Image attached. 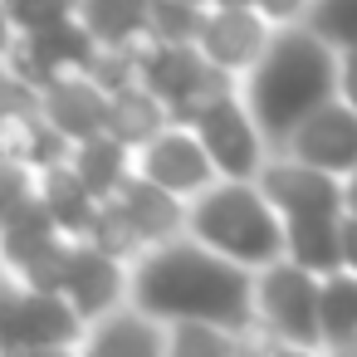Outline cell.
<instances>
[{
	"label": "cell",
	"mask_w": 357,
	"mask_h": 357,
	"mask_svg": "<svg viewBox=\"0 0 357 357\" xmlns=\"http://www.w3.org/2000/svg\"><path fill=\"white\" fill-rule=\"evenodd\" d=\"M10 45H15V20L6 10V0H0V54H10Z\"/></svg>",
	"instance_id": "cell-32"
},
{
	"label": "cell",
	"mask_w": 357,
	"mask_h": 357,
	"mask_svg": "<svg viewBox=\"0 0 357 357\" xmlns=\"http://www.w3.org/2000/svg\"><path fill=\"white\" fill-rule=\"evenodd\" d=\"M162 128H172V103H167L157 89H147L142 79L108 93V132H113L118 142H128L132 152L147 147Z\"/></svg>",
	"instance_id": "cell-13"
},
{
	"label": "cell",
	"mask_w": 357,
	"mask_h": 357,
	"mask_svg": "<svg viewBox=\"0 0 357 357\" xmlns=\"http://www.w3.org/2000/svg\"><path fill=\"white\" fill-rule=\"evenodd\" d=\"M84 0H6V10L15 20V30H45V25H59V20H74Z\"/></svg>",
	"instance_id": "cell-27"
},
{
	"label": "cell",
	"mask_w": 357,
	"mask_h": 357,
	"mask_svg": "<svg viewBox=\"0 0 357 357\" xmlns=\"http://www.w3.org/2000/svg\"><path fill=\"white\" fill-rule=\"evenodd\" d=\"M79 20L98 35V45H137L152 30V0H84Z\"/></svg>",
	"instance_id": "cell-20"
},
{
	"label": "cell",
	"mask_w": 357,
	"mask_h": 357,
	"mask_svg": "<svg viewBox=\"0 0 357 357\" xmlns=\"http://www.w3.org/2000/svg\"><path fill=\"white\" fill-rule=\"evenodd\" d=\"M342 269L357 274V215L342 211Z\"/></svg>",
	"instance_id": "cell-31"
},
{
	"label": "cell",
	"mask_w": 357,
	"mask_h": 357,
	"mask_svg": "<svg viewBox=\"0 0 357 357\" xmlns=\"http://www.w3.org/2000/svg\"><path fill=\"white\" fill-rule=\"evenodd\" d=\"M0 59H6V54H0ZM0 79H6V64H0Z\"/></svg>",
	"instance_id": "cell-35"
},
{
	"label": "cell",
	"mask_w": 357,
	"mask_h": 357,
	"mask_svg": "<svg viewBox=\"0 0 357 357\" xmlns=\"http://www.w3.org/2000/svg\"><path fill=\"white\" fill-rule=\"evenodd\" d=\"M84 240H93L98 250H108V255H118V259H142L147 245H152V235L142 230V220H137L128 206H118V201H103V206H98L93 230H89Z\"/></svg>",
	"instance_id": "cell-21"
},
{
	"label": "cell",
	"mask_w": 357,
	"mask_h": 357,
	"mask_svg": "<svg viewBox=\"0 0 357 357\" xmlns=\"http://www.w3.org/2000/svg\"><path fill=\"white\" fill-rule=\"evenodd\" d=\"M54 240H64V225L54 220V211L45 206V196H25L15 206V215L0 225V259H6L10 269H25L40 250H50Z\"/></svg>",
	"instance_id": "cell-17"
},
{
	"label": "cell",
	"mask_w": 357,
	"mask_h": 357,
	"mask_svg": "<svg viewBox=\"0 0 357 357\" xmlns=\"http://www.w3.org/2000/svg\"><path fill=\"white\" fill-rule=\"evenodd\" d=\"M132 303L157 318H211L245 333L255 308V274L250 264L211 250L206 240H162L132 264Z\"/></svg>",
	"instance_id": "cell-1"
},
{
	"label": "cell",
	"mask_w": 357,
	"mask_h": 357,
	"mask_svg": "<svg viewBox=\"0 0 357 357\" xmlns=\"http://www.w3.org/2000/svg\"><path fill=\"white\" fill-rule=\"evenodd\" d=\"M35 191L45 196V206L54 211V220L64 225V235H89L93 230V215H98V196L89 191V181L74 172V162L64 157V162H50V167H40L35 172Z\"/></svg>",
	"instance_id": "cell-14"
},
{
	"label": "cell",
	"mask_w": 357,
	"mask_h": 357,
	"mask_svg": "<svg viewBox=\"0 0 357 357\" xmlns=\"http://www.w3.org/2000/svg\"><path fill=\"white\" fill-rule=\"evenodd\" d=\"M201 6H211V0H201Z\"/></svg>",
	"instance_id": "cell-36"
},
{
	"label": "cell",
	"mask_w": 357,
	"mask_h": 357,
	"mask_svg": "<svg viewBox=\"0 0 357 357\" xmlns=\"http://www.w3.org/2000/svg\"><path fill=\"white\" fill-rule=\"evenodd\" d=\"M211 6H255V0H211Z\"/></svg>",
	"instance_id": "cell-34"
},
{
	"label": "cell",
	"mask_w": 357,
	"mask_h": 357,
	"mask_svg": "<svg viewBox=\"0 0 357 357\" xmlns=\"http://www.w3.org/2000/svg\"><path fill=\"white\" fill-rule=\"evenodd\" d=\"M269 40H274V30L255 6H215V10H206V25H201L196 45L215 69L250 74L259 64V54L269 50Z\"/></svg>",
	"instance_id": "cell-10"
},
{
	"label": "cell",
	"mask_w": 357,
	"mask_h": 357,
	"mask_svg": "<svg viewBox=\"0 0 357 357\" xmlns=\"http://www.w3.org/2000/svg\"><path fill=\"white\" fill-rule=\"evenodd\" d=\"M337 93L357 108V45L352 50H337Z\"/></svg>",
	"instance_id": "cell-30"
},
{
	"label": "cell",
	"mask_w": 357,
	"mask_h": 357,
	"mask_svg": "<svg viewBox=\"0 0 357 357\" xmlns=\"http://www.w3.org/2000/svg\"><path fill=\"white\" fill-rule=\"evenodd\" d=\"M255 308L284 342L318 347L323 342V274L298 259H274L255 274Z\"/></svg>",
	"instance_id": "cell-4"
},
{
	"label": "cell",
	"mask_w": 357,
	"mask_h": 357,
	"mask_svg": "<svg viewBox=\"0 0 357 357\" xmlns=\"http://www.w3.org/2000/svg\"><path fill=\"white\" fill-rule=\"evenodd\" d=\"M255 181L279 206V215H342L347 211L342 176H333L323 167H308L289 152H284V162H264V172Z\"/></svg>",
	"instance_id": "cell-9"
},
{
	"label": "cell",
	"mask_w": 357,
	"mask_h": 357,
	"mask_svg": "<svg viewBox=\"0 0 357 357\" xmlns=\"http://www.w3.org/2000/svg\"><path fill=\"white\" fill-rule=\"evenodd\" d=\"M323 342L328 347L357 342V274L352 269L323 274Z\"/></svg>",
	"instance_id": "cell-22"
},
{
	"label": "cell",
	"mask_w": 357,
	"mask_h": 357,
	"mask_svg": "<svg viewBox=\"0 0 357 357\" xmlns=\"http://www.w3.org/2000/svg\"><path fill=\"white\" fill-rule=\"evenodd\" d=\"M128 152H132V147L118 142V137L103 128V132L74 142V147H69V162H74V172L89 181V191H93L98 201H108V196L118 191V181L132 172V167H128Z\"/></svg>",
	"instance_id": "cell-19"
},
{
	"label": "cell",
	"mask_w": 357,
	"mask_h": 357,
	"mask_svg": "<svg viewBox=\"0 0 357 357\" xmlns=\"http://www.w3.org/2000/svg\"><path fill=\"white\" fill-rule=\"evenodd\" d=\"M235 328L211 323V318H172V352H230Z\"/></svg>",
	"instance_id": "cell-25"
},
{
	"label": "cell",
	"mask_w": 357,
	"mask_h": 357,
	"mask_svg": "<svg viewBox=\"0 0 357 357\" xmlns=\"http://www.w3.org/2000/svg\"><path fill=\"white\" fill-rule=\"evenodd\" d=\"M35 196V167L15 162V157H0V225L15 215V206Z\"/></svg>",
	"instance_id": "cell-28"
},
{
	"label": "cell",
	"mask_w": 357,
	"mask_h": 357,
	"mask_svg": "<svg viewBox=\"0 0 357 357\" xmlns=\"http://www.w3.org/2000/svg\"><path fill=\"white\" fill-rule=\"evenodd\" d=\"M303 25L318 30L333 50H352L357 45V0H313Z\"/></svg>",
	"instance_id": "cell-24"
},
{
	"label": "cell",
	"mask_w": 357,
	"mask_h": 357,
	"mask_svg": "<svg viewBox=\"0 0 357 357\" xmlns=\"http://www.w3.org/2000/svg\"><path fill=\"white\" fill-rule=\"evenodd\" d=\"M289 157L308 162V167H323L333 176H347L357 167V108L337 93L328 98L323 108H313L284 142Z\"/></svg>",
	"instance_id": "cell-8"
},
{
	"label": "cell",
	"mask_w": 357,
	"mask_h": 357,
	"mask_svg": "<svg viewBox=\"0 0 357 357\" xmlns=\"http://www.w3.org/2000/svg\"><path fill=\"white\" fill-rule=\"evenodd\" d=\"M196 137L206 142V152H211V162L220 167V176H235V181H255L259 172H264V132H259V123H255V113H250V103H240V98H215L196 123Z\"/></svg>",
	"instance_id": "cell-6"
},
{
	"label": "cell",
	"mask_w": 357,
	"mask_h": 357,
	"mask_svg": "<svg viewBox=\"0 0 357 357\" xmlns=\"http://www.w3.org/2000/svg\"><path fill=\"white\" fill-rule=\"evenodd\" d=\"M0 264H6V259H0Z\"/></svg>",
	"instance_id": "cell-37"
},
{
	"label": "cell",
	"mask_w": 357,
	"mask_h": 357,
	"mask_svg": "<svg viewBox=\"0 0 357 357\" xmlns=\"http://www.w3.org/2000/svg\"><path fill=\"white\" fill-rule=\"evenodd\" d=\"M284 255L313 274L342 269V215H284Z\"/></svg>",
	"instance_id": "cell-18"
},
{
	"label": "cell",
	"mask_w": 357,
	"mask_h": 357,
	"mask_svg": "<svg viewBox=\"0 0 357 357\" xmlns=\"http://www.w3.org/2000/svg\"><path fill=\"white\" fill-rule=\"evenodd\" d=\"M40 108L69 142H84V137L108 128V89L93 74H69V79L50 84L40 93Z\"/></svg>",
	"instance_id": "cell-12"
},
{
	"label": "cell",
	"mask_w": 357,
	"mask_h": 357,
	"mask_svg": "<svg viewBox=\"0 0 357 357\" xmlns=\"http://www.w3.org/2000/svg\"><path fill=\"white\" fill-rule=\"evenodd\" d=\"M313 0H255V10L269 20V25H294L298 15H308Z\"/></svg>",
	"instance_id": "cell-29"
},
{
	"label": "cell",
	"mask_w": 357,
	"mask_h": 357,
	"mask_svg": "<svg viewBox=\"0 0 357 357\" xmlns=\"http://www.w3.org/2000/svg\"><path fill=\"white\" fill-rule=\"evenodd\" d=\"M186 235L206 240L211 250H220L250 269L284 259V215L259 191V181L220 176L215 186H206L186 211Z\"/></svg>",
	"instance_id": "cell-3"
},
{
	"label": "cell",
	"mask_w": 357,
	"mask_h": 357,
	"mask_svg": "<svg viewBox=\"0 0 357 357\" xmlns=\"http://www.w3.org/2000/svg\"><path fill=\"white\" fill-rule=\"evenodd\" d=\"M98 35L74 15V20H59V25H45V30H25L15 45H10V64L25 84H35L40 93L69 74H89L93 59H98Z\"/></svg>",
	"instance_id": "cell-5"
},
{
	"label": "cell",
	"mask_w": 357,
	"mask_h": 357,
	"mask_svg": "<svg viewBox=\"0 0 357 357\" xmlns=\"http://www.w3.org/2000/svg\"><path fill=\"white\" fill-rule=\"evenodd\" d=\"M206 25L201 0H152V40H172V45H196Z\"/></svg>",
	"instance_id": "cell-23"
},
{
	"label": "cell",
	"mask_w": 357,
	"mask_h": 357,
	"mask_svg": "<svg viewBox=\"0 0 357 357\" xmlns=\"http://www.w3.org/2000/svg\"><path fill=\"white\" fill-rule=\"evenodd\" d=\"M69 255H74V240H54L50 250H40V255L20 269V284H25V289H40V294H64Z\"/></svg>",
	"instance_id": "cell-26"
},
{
	"label": "cell",
	"mask_w": 357,
	"mask_h": 357,
	"mask_svg": "<svg viewBox=\"0 0 357 357\" xmlns=\"http://www.w3.org/2000/svg\"><path fill=\"white\" fill-rule=\"evenodd\" d=\"M342 196H347V211L357 215V167H352V172L342 176Z\"/></svg>",
	"instance_id": "cell-33"
},
{
	"label": "cell",
	"mask_w": 357,
	"mask_h": 357,
	"mask_svg": "<svg viewBox=\"0 0 357 357\" xmlns=\"http://www.w3.org/2000/svg\"><path fill=\"white\" fill-rule=\"evenodd\" d=\"M93 323L98 328L89 333V352H113V357H123V352H137V357L172 352V333H162L167 318H157V313H147L137 303L128 313H103Z\"/></svg>",
	"instance_id": "cell-16"
},
{
	"label": "cell",
	"mask_w": 357,
	"mask_h": 357,
	"mask_svg": "<svg viewBox=\"0 0 357 357\" xmlns=\"http://www.w3.org/2000/svg\"><path fill=\"white\" fill-rule=\"evenodd\" d=\"M132 294V274H123V259L89 245H74L69 255V279H64V298L79 308V318H103L113 313V303Z\"/></svg>",
	"instance_id": "cell-11"
},
{
	"label": "cell",
	"mask_w": 357,
	"mask_h": 357,
	"mask_svg": "<svg viewBox=\"0 0 357 357\" xmlns=\"http://www.w3.org/2000/svg\"><path fill=\"white\" fill-rule=\"evenodd\" d=\"M328 98H337V50L308 25H279L259 64L245 74V103L259 132L284 147L289 132Z\"/></svg>",
	"instance_id": "cell-2"
},
{
	"label": "cell",
	"mask_w": 357,
	"mask_h": 357,
	"mask_svg": "<svg viewBox=\"0 0 357 357\" xmlns=\"http://www.w3.org/2000/svg\"><path fill=\"white\" fill-rule=\"evenodd\" d=\"M137 172L162 181L167 191L176 196H201L206 186L220 181V167L211 162L206 142L196 137V128L176 123V128H162L147 147H137Z\"/></svg>",
	"instance_id": "cell-7"
},
{
	"label": "cell",
	"mask_w": 357,
	"mask_h": 357,
	"mask_svg": "<svg viewBox=\"0 0 357 357\" xmlns=\"http://www.w3.org/2000/svg\"><path fill=\"white\" fill-rule=\"evenodd\" d=\"M108 201L128 206V211L142 220V230H147L152 240H172V235H181V230H186V211H191V206H181L176 191H167L162 181L142 176L137 167L118 181V191H113Z\"/></svg>",
	"instance_id": "cell-15"
}]
</instances>
